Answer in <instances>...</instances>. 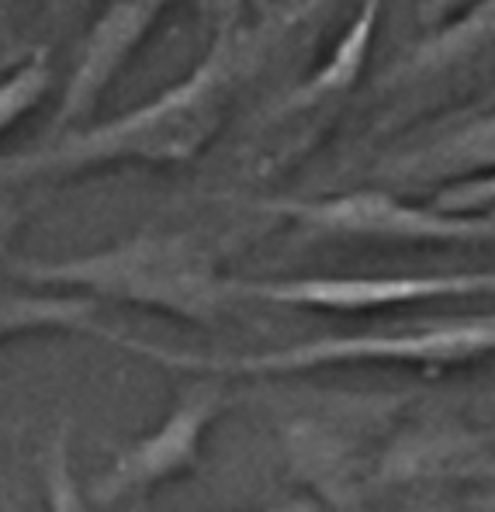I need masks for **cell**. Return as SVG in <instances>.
Segmentation results:
<instances>
[{"mask_svg":"<svg viewBox=\"0 0 495 512\" xmlns=\"http://www.w3.org/2000/svg\"><path fill=\"white\" fill-rule=\"evenodd\" d=\"M236 25H219L208 52L156 97L135 104L108 122L70 128L49 142L0 160V184L73 177L101 167H180L198 160L208 142L222 132L232 108V90L239 84L243 63H250L253 39Z\"/></svg>","mask_w":495,"mask_h":512,"instance_id":"6da1fadb","label":"cell"},{"mask_svg":"<svg viewBox=\"0 0 495 512\" xmlns=\"http://www.w3.org/2000/svg\"><path fill=\"white\" fill-rule=\"evenodd\" d=\"M14 281L45 291H73L97 301L163 312L170 319L215 326L236 301V281L219 256L191 232H135L104 250L59 260L7 263Z\"/></svg>","mask_w":495,"mask_h":512,"instance_id":"7a4b0ae2","label":"cell"},{"mask_svg":"<svg viewBox=\"0 0 495 512\" xmlns=\"http://www.w3.org/2000/svg\"><path fill=\"white\" fill-rule=\"evenodd\" d=\"M122 350L146 357L153 364L174 371L219 374V378H277V374H305L322 367L347 364H419L450 367L495 353V315H471V319L419 322L392 333H354V336H315L305 343L277 346L260 353H191L170 346L122 336Z\"/></svg>","mask_w":495,"mask_h":512,"instance_id":"3957f363","label":"cell"},{"mask_svg":"<svg viewBox=\"0 0 495 512\" xmlns=\"http://www.w3.org/2000/svg\"><path fill=\"white\" fill-rule=\"evenodd\" d=\"M260 212L281 215L319 239L347 243H495V215L450 212L444 205H412L388 191H347L333 198H267Z\"/></svg>","mask_w":495,"mask_h":512,"instance_id":"277c9868","label":"cell"},{"mask_svg":"<svg viewBox=\"0 0 495 512\" xmlns=\"http://www.w3.org/2000/svg\"><path fill=\"white\" fill-rule=\"evenodd\" d=\"M225 409H229V391L219 374H205L201 381H194L191 388H184L160 426L118 450L115 461L90 481V502L118 506L194 471L205 433L212 423H219Z\"/></svg>","mask_w":495,"mask_h":512,"instance_id":"5b68a950","label":"cell"},{"mask_svg":"<svg viewBox=\"0 0 495 512\" xmlns=\"http://www.w3.org/2000/svg\"><path fill=\"white\" fill-rule=\"evenodd\" d=\"M239 298L267 305L312 308V312L364 315L381 308L419 305L444 298L495 295V270H461V274H329L284 277V281H236Z\"/></svg>","mask_w":495,"mask_h":512,"instance_id":"8992f818","label":"cell"},{"mask_svg":"<svg viewBox=\"0 0 495 512\" xmlns=\"http://www.w3.org/2000/svg\"><path fill=\"white\" fill-rule=\"evenodd\" d=\"M170 4L174 0H104L66 73L63 94L52 115V135L77 128V122H84L101 104V97L146 45L149 32L160 25Z\"/></svg>","mask_w":495,"mask_h":512,"instance_id":"52a82bcc","label":"cell"},{"mask_svg":"<svg viewBox=\"0 0 495 512\" xmlns=\"http://www.w3.org/2000/svg\"><path fill=\"white\" fill-rule=\"evenodd\" d=\"M378 173L395 184H440L495 173V111L444 128L430 142L385 160Z\"/></svg>","mask_w":495,"mask_h":512,"instance_id":"ba28073f","label":"cell"},{"mask_svg":"<svg viewBox=\"0 0 495 512\" xmlns=\"http://www.w3.org/2000/svg\"><path fill=\"white\" fill-rule=\"evenodd\" d=\"M489 52H495V0H475L471 7H464V14H454L444 25L430 28L426 39H419L402 59H395L381 84H419L475 63Z\"/></svg>","mask_w":495,"mask_h":512,"instance_id":"9c48e42d","label":"cell"},{"mask_svg":"<svg viewBox=\"0 0 495 512\" xmlns=\"http://www.w3.org/2000/svg\"><path fill=\"white\" fill-rule=\"evenodd\" d=\"M32 333H90L115 343L122 333L97 319V298L73 291H11L0 288V343Z\"/></svg>","mask_w":495,"mask_h":512,"instance_id":"30bf717a","label":"cell"},{"mask_svg":"<svg viewBox=\"0 0 495 512\" xmlns=\"http://www.w3.org/2000/svg\"><path fill=\"white\" fill-rule=\"evenodd\" d=\"M385 7H388V0H360L354 21L343 28V35L336 39L333 52L322 59L319 70L281 101L284 115L319 108V104L333 101V97H343L357 84L360 70L367 66V56H371L374 32H378V21H381V14H385Z\"/></svg>","mask_w":495,"mask_h":512,"instance_id":"8fae6325","label":"cell"},{"mask_svg":"<svg viewBox=\"0 0 495 512\" xmlns=\"http://www.w3.org/2000/svg\"><path fill=\"white\" fill-rule=\"evenodd\" d=\"M49 87H52V63L45 49L28 52L14 70H7L0 77V139L39 108L45 94H49Z\"/></svg>","mask_w":495,"mask_h":512,"instance_id":"7c38bea8","label":"cell"},{"mask_svg":"<svg viewBox=\"0 0 495 512\" xmlns=\"http://www.w3.org/2000/svg\"><path fill=\"white\" fill-rule=\"evenodd\" d=\"M42 488H45V512H94V502L80 488L77 471H73V440L66 423L45 443Z\"/></svg>","mask_w":495,"mask_h":512,"instance_id":"4fadbf2b","label":"cell"},{"mask_svg":"<svg viewBox=\"0 0 495 512\" xmlns=\"http://www.w3.org/2000/svg\"><path fill=\"white\" fill-rule=\"evenodd\" d=\"M471 4L475 0H416V21L430 32V28L444 25V21H450L457 11H464Z\"/></svg>","mask_w":495,"mask_h":512,"instance_id":"5bb4252c","label":"cell"},{"mask_svg":"<svg viewBox=\"0 0 495 512\" xmlns=\"http://www.w3.org/2000/svg\"><path fill=\"white\" fill-rule=\"evenodd\" d=\"M239 11H243V0H215V28L219 25H236Z\"/></svg>","mask_w":495,"mask_h":512,"instance_id":"9a60e30c","label":"cell"},{"mask_svg":"<svg viewBox=\"0 0 495 512\" xmlns=\"http://www.w3.org/2000/svg\"><path fill=\"white\" fill-rule=\"evenodd\" d=\"M260 512H319V502L315 499H291V502H281V506H270V509H260Z\"/></svg>","mask_w":495,"mask_h":512,"instance_id":"2e32d148","label":"cell"},{"mask_svg":"<svg viewBox=\"0 0 495 512\" xmlns=\"http://www.w3.org/2000/svg\"><path fill=\"white\" fill-rule=\"evenodd\" d=\"M11 215L0 208V256H4V250H7V239H11Z\"/></svg>","mask_w":495,"mask_h":512,"instance_id":"e0dca14e","label":"cell"},{"mask_svg":"<svg viewBox=\"0 0 495 512\" xmlns=\"http://www.w3.org/2000/svg\"><path fill=\"white\" fill-rule=\"evenodd\" d=\"M66 4H70V0H45V11L56 14V18H59V14L66 11Z\"/></svg>","mask_w":495,"mask_h":512,"instance_id":"ac0fdd59","label":"cell"},{"mask_svg":"<svg viewBox=\"0 0 495 512\" xmlns=\"http://www.w3.org/2000/svg\"><path fill=\"white\" fill-rule=\"evenodd\" d=\"M198 7H201V14H205V18H212V14H215V0H198Z\"/></svg>","mask_w":495,"mask_h":512,"instance_id":"d6986e66","label":"cell"},{"mask_svg":"<svg viewBox=\"0 0 495 512\" xmlns=\"http://www.w3.org/2000/svg\"><path fill=\"white\" fill-rule=\"evenodd\" d=\"M485 509H492V512H495V495H492V499H489V502H485Z\"/></svg>","mask_w":495,"mask_h":512,"instance_id":"ffe728a7","label":"cell"}]
</instances>
